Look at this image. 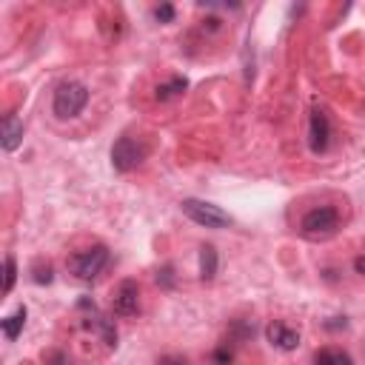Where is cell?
Wrapping results in <instances>:
<instances>
[{
  "label": "cell",
  "instance_id": "obj_1",
  "mask_svg": "<svg viewBox=\"0 0 365 365\" xmlns=\"http://www.w3.org/2000/svg\"><path fill=\"white\" fill-rule=\"evenodd\" d=\"M108 259H111V257H108V248H106L103 242H94V245H88V248L71 251L68 259H66V268H68V274H74L80 282H91V279H97V277L106 271Z\"/></svg>",
  "mask_w": 365,
  "mask_h": 365
},
{
  "label": "cell",
  "instance_id": "obj_2",
  "mask_svg": "<svg viewBox=\"0 0 365 365\" xmlns=\"http://www.w3.org/2000/svg\"><path fill=\"white\" fill-rule=\"evenodd\" d=\"M339 231V208L336 205H314L299 220V234L311 242L328 240Z\"/></svg>",
  "mask_w": 365,
  "mask_h": 365
},
{
  "label": "cell",
  "instance_id": "obj_3",
  "mask_svg": "<svg viewBox=\"0 0 365 365\" xmlns=\"http://www.w3.org/2000/svg\"><path fill=\"white\" fill-rule=\"evenodd\" d=\"M86 106H88V88H86L80 80H63V83L54 88L51 111H54L60 120L77 117Z\"/></svg>",
  "mask_w": 365,
  "mask_h": 365
},
{
  "label": "cell",
  "instance_id": "obj_4",
  "mask_svg": "<svg viewBox=\"0 0 365 365\" xmlns=\"http://www.w3.org/2000/svg\"><path fill=\"white\" fill-rule=\"evenodd\" d=\"M180 208H182V214H185L191 222H197V225H202V228H228V225H231V217H228L220 205H211V202H205V200L188 197V200L180 202Z\"/></svg>",
  "mask_w": 365,
  "mask_h": 365
},
{
  "label": "cell",
  "instance_id": "obj_5",
  "mask_svg": "<svg viewBox=\"0 0 365 365\" xmlns=\"http://www.w3.org/2000/svg\"><path fill=\"white\" fill-rule=\"evenodd\" d=\"M145 154H148V148H145L140 140H134V137H120V140L111 145V165H114V171L128 174V171H134V168L145 160Z\"/></svg>",
  "mask_w": 365,
  "mask_h": 365
},
{
  "label": "cell",
  "instance_id": "obj_6",
  "mask_svg": "<svg viewBox=\"0 0 365 365\" xmlns=\"http://www.w3.org/2000/svg\"><path fill=\"white\" fill-rule=\"evenodd\" d=\"M111 311L117 317H134L140 311V285L134 279H120L111 291Z\"/></svg>",
  "mask_w": 365,
  "mask_h": 365
},
{
  "label": "cell",
  "instance_id": "obj_7",
  "mask_svg": "<svg viewBox=\"0 0 365 365\" xmlns=\"http://www.w3.org/2000/svg\"><path fill=\"white\" fill-rule=\"evenodd\" d=\"M308 145L314 154H325L331 145V120L322 108H311L308 117Z\"/></svg>",
  "mask_w": 365,
  "mask_h": 365
},
{
  "label": "cell",
  "instance_id": "obj_8",
  "mask_svg": "<svg viewBox=\"0 0 365 365\" xmlns=\"http://www.w3.org/2000/svg\"><path fill=\"white\" fill-rule=\"evenodd\" d=\"M265 339H268L274 348H279V351H294V348L299 345V331L291 328V325L282 322V319H274V322L265 325Z\"/></svg>",
  "mask_w": 365,
  "mask_h": 365
},
{
  "label": "cell",
  "instance_id": "obj_9",
  "mask_svg": "<svg viewBox=\"0 0 365 365\" xmlns=\"http://www.w3.org/2000/svg\"><path fill=\"white\" fill-rule=\"evenodd\" d=\"M23 143V120H17L14 114H3L0 120V145L3 151H14Z\"/></svg>",
  "mask_w": 365,
  "mask_h": 365
},
{
  "label": "cell",
  "instance_id": "obj_10",
  "mask_svg": "<svg viewBox=\"0 0 365 365\" xmlns=\"http://www.w3.org/2000/svg\"><path fill=\"white\" fill-rule=\"evenodd\" d=\"M311 365H354V359H351L348 351L334 348V345H325V348H317L314 351Z\"/></svg>",
  "mask_w": 365,
  "mask_h": 365
},
{
  "label": "cell",
  "instance_id": "obj_11",
  "mask_svg": "<svg viewBox=\"0 0 365 365\" xmlns=\"http://www.w3.org/2000/svg\"><path fill=\"white\" fill-rule=\"evenodd\" d=\"M217 265H220V257H217V248L211 242H202L200 245V279L202 282H211L217 277Z\"/></svg>",
  "mask_w": 365,
  "mask_h": 365
},
{
  "label": "cell",
  "instance_id": "obj_12",
  "mask_svg": "<svg viewBox=\"0 0 365 365\" xmlns=\"http://www.w3.org/2000/svg\"><path fill=\"white\" fill-rule=\"evenodd\" d=\"M26 305H17L6 319H3V336L11 342V339H17L20 336V331H23V325H26Z\"/></svg>",
  "mask_w": 365,
  "mask_h": 365
},
{
  "label": "cell",
  "instance_id": "obj_13",
  "mask_svg": "<svg viewBox=\"0 0 365 365\" xmlns=\"http://www.w3.org/2000/svg\"><path fill=\"white\" fill-rule=\"evenodd\" d=\"M188 88V80L185 77H171L168 83H163V86H157V91H154V97L160 100V103H165V100H171V97H180L182 91Z\"/></svg>",
  "mask_w": 365,
  "mask_h": 365
},
{
  "label": "cell",
  "instance_id": "obj_14",
  "mask_svg": "<svg viewBox=\"0 0 365 365\" xmlns=\"http://www.w3.org/2000/svg\"><path fill=\"white\" fill-rule=\"evenodd\" d=\"M31 279H34L37 285H48V282L54 279V268H51V262L37 259V262L31 265Z\"/></svg>",
  "mask_w": 365,
  "mask_h": 365
},
{
  "label": "cell",
  "instance_id": "obj_15",
  "mask_svg": "<svg viewBox=\"0 0 365 365\" xmlns=\"http://www.w3.org/2000/svg\"><path fill=\"white\" fill-rule=\"evenodd\" d=\"M14 279H17V262H14V257L9 254V257L3 259V294H11Z\"/></svg>",
  "mask_w": 365,
  "mask_h": 365
},
{
  "label": "cell",
  "instance_id": "obj_16",
  "mask_svg": "<svg viewBox=\"0 0 365 365\" xmlns=\"http://www.w3.org/2000/svg\"><path fill=\"white\" fill-rule=\"evenodd\" d=\"M174 14H177V11H174V6H171V3H163V6H157V9H154V17H157L160 23H171V20H174Z\"/></svg>",
  "mask_w": 365,
  "mask_h": 365
},
{
  "label": "cell",
  "instance_id": "obj_17",
  "mask_svg": "<svg viewBox=\"0 0 365 365\" xmlns=\"http://www.w3.org/2000/svg\"><path fill=\"white\" fill-rule=\"evenodd\" d=\"M228 362H231V348L228 345H220L214 351V365H228Z\"/></svg>",
  "mask_w": 365,
  "mask_h": 365
},
{
  "label": "cell",
  "instance_id": "obj_18",
  "mask_svg": "<svg viewBox=\"0 0 365 365\" xmlns=\"http://www.w3.org/2000/svg\"><path fill=\"white\" fill-rule=\"evenodd\" d=\"M157 365H188V362H185V356H180V354H165V356H160Z\"/></svg>",
  "mask_w": 365,
  "mask_h": 365
},
{
  "label": "cell",
  "instance_id": "obj_19",
  "mask_svg": "<svg viewBox=\"0 0 365 365\" xmlns=\"http://www.w3.org/2000/svg\"><path fill=\"white\" fill-rule=\"evenodd\" d=\"M157 282H163V288H171V285H174V274H171V268H168V265L157 274Z\"/></svg>",
  "mask_w": 365,
  "mask_h": 365
},
{
  "label": "cell",
  "instance_id": "obj_20",
  "mask_svg": "<svg viewBox=\"0 0 365 365\" xmlns=\"http://www.w3.org/2000/svg\"><path fill=\"white\" fill-rule=\"evenodd\" d=\"M354 268H356V274H362V277H365V254L354 259Z\"/></svg>",
  "mask_w": 365,
  "mask_h": 365
}]
</instances>
